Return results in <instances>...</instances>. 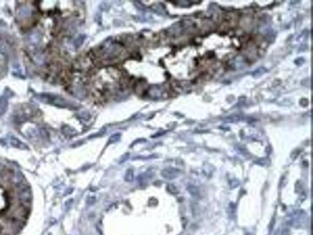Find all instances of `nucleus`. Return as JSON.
Listing matches in <instances>:
<instances>
[{"label": "nucleus", "instance_id": "f257e3e1", "mask_svg": "<svg viewBox=\"0 0 313 235\" xmlns=\"http://www.w3.org/2000/svg\"><path fill=\"white\" fill-rule=\"evenodd\" d=\"M37 98L42 102H44L46 103H50V104L55 105V106H57L59 107H68V101L61 98V97H56V96L51 95V94H40V95L38 96Z\"/></svg>", "mask_w": 313, "mask_h": 235}, {"label": "nucleus", "instance_id": "f03ea898", "mask_svg": "<svg viewBox=\"0 0 313 235\" xmlns=\"http://www.w3.org/2000/svg\"><path fill=\"white\" fill-rule=\"evenodd\" d=\"M121 51L120 47L118 45L113 43H110L109 45L103 47V51L102 52V55L103 58L112 59L116 57Z\"/></svg>", "mask_w": 313, "mask_h": 235}, {"label": "nucleus", "instance_id": "7ed1b4c3", "mask_svg": "<svg viewBox=\"0 0 313 235\" xmlns=\"http://www.w3.org/2000/svg\"><path fill=\"white\" fill-rule=\"evenodd\" d=\"M187 190L188 192L189 193V194L191 195L192 197L195 198H200L201 197V191H200L199 188L194 185L189 184L187 186Z\"/></svg>", "mask_w": 313, "mask_h": 235}, {"label": "nucleus", "instance_id": "20e7f679", "mask_svg": "<svg viewBox=\"0 0 313 235\" xmlns=\"http://www.w3.org/2000/svg\"><path fill=\"white\" fill-rule=\"evenodd\" d=\"M8 108V100L5 96L0 97V115H4Z\"/></svg>", "mask_w": 313, "mask_h": 235}, {"label": "nucleus", "instance_id": "39448f33", "mask_svg": "<svg viewBox=\"0 0 313 235\" xmlns=\"http://www.w3.org/2000/svg\"><path fill=\"white\" fill-rule=\"evenodd\" d=\"M85 38H86V36H85V35H83V34H82V35H80L79 36H77V39L74 41V46H75L76 48H78V47L81 46L83 44Z\"/></svg>", "mask_w": 313, "mask_h": 235}, {"label": "nucleus", "instance_id": "423d86ee", "mask_svg": "<svg viewBox=\"0 0 313 235\" xmlns=\"http://www.w3.org/2000/svg\"><path fill=\"white\" fill-rule=\"evenodd\" d=\"M162 176L167 179H172L176 176V174L175 171H172L171 169H165L162 171Z\"/></svg>", "mask_w": 313, "mask_h": 235}, {"label": "nucleus", "instance_id": "0eeeda50", "mask_svg": "<svg viewBox=\"0 0 313 235\" xmlns=\"http://www.w3.org/2000/svg\"><path fill=\"white\" fill-rule=\"evenodd\" d=\"M10 144L13 146H14V147H16V148H24L23 147H26L23 143H21L19 140H17V139L16 138H12L11 140H10Z\"/></svg>", "mask_w": 313, "mask_h": 235}, {"label": "nucleus", "instance_id": "6e6552de", "mask_svg": "<svg viewBox=\"0 0 313 235\" xmlns=\"http://www.w3.org/2000/svg\"><path fill=\"white\" fill-rule=\"evenodd\" d=\"M167 189H168V192L170 193V194H173V195H176V194L179 193L178 189L176 188L175 186H174L173 184H168V187H167Z\"/></svg>", "mask_w": 313, "mask_h": 235}, {"label": "nucleus", "instance_id": "1a4fd4ad", "mask_svg": "<svg viewBox=\"0 0 313 235\" xmlns=\"http://www.w3.org/2000/svg\"><path fill=\"white\" fill-rule=\"evenodd\" d=\"M121 138V133H114L112 136H110V139H109V143L112 144V143H115V142L118 141Z\"/></svg>", "mask_w": 313, "mask_h": 235}, {"label": "nucleus", "instance_id": "9d476101", "mask_svg": "<svg viewBox=\"0 0 313 235\" xmlns=\"http://www.w3.org/2000/svg\"><path fill=\"white\" fill-rule=\"evenodd\" d=\"M228 209V212L229 213V216H233L234 213H235V211H236V206H235V205H234L233 203H230Z\"/></svg>", "mask_w": 313, "mask_h": 235}, {"label": "nucleus", "instance_id": "9b49d317", "mask_svg": "<svg viewBox=\"0 0 313 235\" xmlns=\"http://www.w3.org/2000/svg\"><path fill=\"white\" fill-rule=\"evenodd\" d=\"M280 235H290V230L286 228H284L281 230Z\"/></svg>", "mask_w": 313, "mask_h": 235}, {"label": "nucleus", "instance_id": "f8f14e48", "mask_svg": "<svg viewBox=\"0 0 313 235\" xmlns=\"http://www.w3.org/2000/svg\"><path fill=\"white\" fill-rule=\"evenodd\" d=\"M274 221H275V220H274V218H273V220H272V221H271V227H270V230H271V231L273 230V224H274Z\"/></svg>", "mask_w": 313, "mask_h": 235}]
</instances>
